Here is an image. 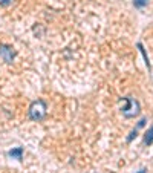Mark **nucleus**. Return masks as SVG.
<instances>
[{"instance_id": "obj_7", "label": "nucleus", "mask_w": 153, "mask_h": 173, "mask_svg": "<svg viewBox=\"0 0 153 173\" xmlns=\"http://www.w3.org/2000/svg\"><path fill=\"white\" fill-rule=\"evenodd\" d=\"M12 2H14V0H0V5L2 6H9Z\"/></svg>"}, {"instance_id": "obj_3", "label": "nucleus", "mask_w": 153, "mask_h": 173, "mask_svg": "<svg viewBox=\"0 0 153 173\" xmlns=\"http://www.w3.org/2000/svg\"><path fill=\"white\" fill-rule=\"evenodd\" d=\"M0 55L3 57L5 61H12V57H14V52H12V49H9L8 46H2L0 48Z\"/></svg>"}, {"instance_id": "obj_5", "label": "nucleus", "mask_w": 153, "mask_h": 173, "mask_svg": "<svg viewBox=\"0 0 153 173\" xmlns=\"http://www.w3.org/2000/svg\"><path fill=\"white\" fill-rule=\"evenodd\" d=\"M147 2H149V0H133V3H135L136 8H143V6H146Z\"/></svg>"}, {"instance_id": "obj_2", "label": "nucleus", "mask_w": 153, "mask_h": 173, "mask_svg": "<svg viewBox=\"0 0 153 173\" xmlns=\"http://www.w3.org/2000/svg\"><path fill=\"white\" fill-rule=\"evenodd\" d=\"M126 103L129 104V106H127V107L123 110L124 116H127V118L136 116V115L139 113V104H138V101H135V100L130 98V97H127V98H126Z\"/></svg>"}, {"instance_id": "obj_6", "label": "nucleus", "mask_w": 153, "mask_h": 173, "mask_svg": "<svg viewBox=\"0 0 153 173\" xmlns=\"http://www.w3.org/2000/svg\"><path fill=\"white\" fill-rule=\"evenodd\" d=\"M9 155H11V156H17V159H20V158H22V156H20V155H22V149H17V150H14V152H11Z\"/></svg>"}, {"instance_id": "obj_1", "label": "nucleus", "mask_w": 153, "mask_h": 173, "mask_svg": "<svg viewBox=\"0 0 153 173\" xmlns=\"http://www.w3.org/2000/svg\"><path fill=\"white\" fill-rule=\"evenodd\" d=\"M45 113H46V104L42 100L35 101L29 109V115H31L32 119H42L45 116Z\"/></svg>"}, {"instance_id": "obj_8", "label": "nucleus", "mask_w": 153, "mask_h": 173, "mask_svg": "<svg viewBox=\"0 0 153 173\" xmlns=\"http://www.w3.org/2000/svg\"><path fill=\"white\" fill-rule=\"evenodd\" d=\"M139 173H144V170H143V172H139Z\"/></svg>"}, {"instance_id": "obj_4", "label": "nucleus", "mask_w": 153, "mask_h": 173, "mask_svg": "<svg viewBox=\"0 0 153 173\" xmlns=\"http://www.w3.org/2000/svg\"><path fill=\"white\" fill-rule=\"evenodd\" d=\"M153 142V126L150 127V130L147 132V133H146V144H152Z\"/></svg>"}]
</instances>
